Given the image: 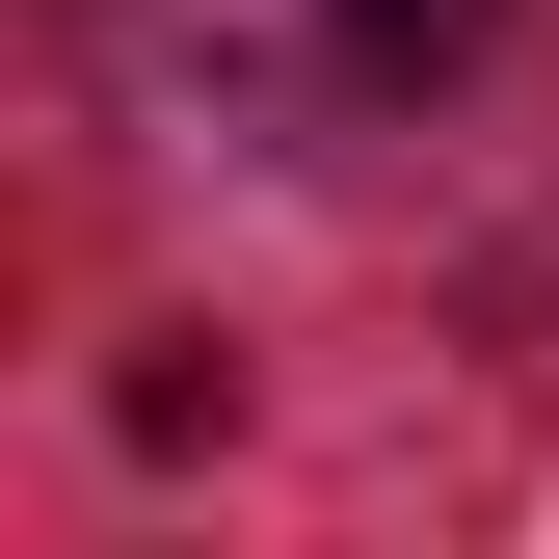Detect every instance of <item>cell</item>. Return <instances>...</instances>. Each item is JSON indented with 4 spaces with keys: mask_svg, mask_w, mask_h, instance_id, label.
<instances>
[{
    "mask_svg": "<svg viewBox=\"0 0 559 559\" xmlns=\"http://www.w3.org/2000/svg\"><path fill=\"white\" fill-rule=\"evenodd\" d=\"M479 27H507V0H346V107H400V81H453Z\"/></svg>",
    "mask_w": 559,
    "mask_h": 559,
    "instance_id": "6da1fadb",
    "label": "cell"
}]
</instances>
